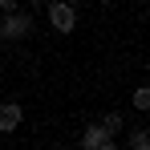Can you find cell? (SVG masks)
Here are the masks:
<instances>
[{
	"label": "cell",
	"mask_w": 150,
	"mask_h": 150,
	"mask_svg": "<svg viewBox=\"0 0 150 150\" xmlns=\"http://www.w3.org/2000/svg\"><path fill=\"white\" fill-rule=\"evenodd\" d=\"M45 8H49V25L57 28V33H73L77 28V8L69 0H49Z\"/></svg>",
	"instance_id": "1"
},
{
	"label": "cell",
	"mask_w": 150,
	"mask_h": 150,
	"mask_svg": "<svg viewBox=\"0 0 150 150\" xmlns=\"http://www.w3.org/2000/svg\"><path fill=\"white\" fill-rule=\"evenodd\" d=\"M81 146H85V150H114V146H118V134H114V130H105L101 122H93V126H85Z\"/></svg>",
	"instance_id": "2"
},
{
	"label": "cell",
	"mask_w": 150,
	"mask_h": 150,
	"mask_svg": "<svg viewBox=\"0 0 150 150\" xmlns=\"http://www.w3.org/2000/svg\"><path fill=\"white\" fill-rule=\"evenodd\" d=\"M0 21H4V37H8V41H21V37H28V33H33V16H28V12H21V8L4 12Z\"/></svg>",
	"instance_id": "3"
},
{
	"label": "cell",
	"mask_w": 150,
	"mask_h": 150,
	"mask_svg": "<svg viewBox=\"0 0 150 150\" xmlns=\"http://www.w3.org/2000/svg\"><path fill=\"white\" fill-rule=\"evenodd\" d=\"M21 101H0V134H12L21 126Z\"/></svg>",
	"instance_id": "4"
},
{
	"label": "cell",
	"mask_w": 150,
	"mask_h": 150,
	"mask_svg": "<svg viewBox=\"0 0 150 150\" xmlns=\"http://www.w3.org/2000/svg\"><path fill=\"white\" fill-rule=\"evenodd\" d=\"M130 146L134 150H150V130H134L130 134Z\"/></svg>",
	"instance_id": "5"
},
{
	"label": "cell",
	"mask_w": 150,
	"mask_h": 150,
	"mask_svg": "<svg viewBox=\"0 0 150 150\" xmlns=\"http://www.w3.org/2000/svg\"><path fill=\"white\" fill-rule=\"evenodd\" d=\"M134 110H142V114L150 110V85L146 89H134Z\"/></svg>",
	"instance_id": "6"
},
{
	"label": "cell",
	"mask_w": 150,
	"mask_h": 150,
	"mask_svg": "<svg viewBox=\"0 0 150 150\" xmlns=\"http://www.w3.org/2000/svg\"><path fill=\"white\" fill-rule=\"evenodd\" d=\"M101 126H105V130H114V134H118V130H122V114H105V118H101Z\"/></svg>",
	"instance_id": "7"
},
{
	"label": "cell",
	"mask_w": 150,
	"mask_h": 150,
	"mask_svg": "<svg viewBox=\"0 0 150 150\" xmlns=\"http://www.w3.org/2000/svg\"><path fill=\"white\" fill-rule=\"evenodd\" d=\"M0 8H4V12H12V8H21V0H0Z\"/></svg>",
	"instance_id": "8"
},
{
	"label": "cell",
	"mask_w": 150,
	"mask_h": 150,
	"mask_svg": "<svg viewBox=\"0 0 150 150\" xmlns=\"http://www.w3.org/2000/svg\"><path fill=\"white\" fill-rule=\"evenodd\" d=\"M28 4H49V0H28Z\"/></svg>",
	"instance_id": "9"
},
{
	"label": "cell",
	"mask_w": 150,
	"mask_h": 150,
	"mask_svg": "<svg viewBox=\"0 0 150 150\" xmlns=\"http://www.w3.org/2000/svg\"><path fill=\"white\" fill-rule=\"evenodd\" d=\"M146 77H150V57H146Z\"/></svg>",
	"instance_id": "10"
},
{
	"label": "cell",
	"mask_w": 150,
	"mask_h": 150,
	"mask_svg": "<svg viewBox=\"0 0 150 150\" xmlns=\"http://www.w3.org/2000/svg\"><path fill=\"white\" fill-rule=\"evenodd\" d=\"M0 37H4V21H0Z\"/></svg>",
	"instance_id": "11"
},
{
	"label": "cell",
	"mask_w": 150,
	"mask_h": 150,
	"mask_svg": "<svg viewBox=\"0 0 150 150\" xmlns=\"http://www.w3.org/2000/svg\"><path fill=\"white\" fill-rule=\"evenodd\" d=\"M98 4H110V0H98Z\"/></svg>",
	"instance_id": "12"
}]
</instances>
